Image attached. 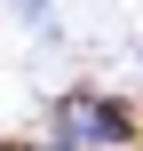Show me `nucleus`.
I'll return each instance as SVG.
<instances>
[{
    "label": "nucleus",
    "instance_id": "1",
    "mask_svg": "<svg viewBox=\"0 0 143 151\" xmlns=\"http://www.w3.org/2000/svg\"><path fill=\"white\" fill-rule=\"evenodd\" d=\"M135 143V104L103 88H64L48 104V151H127Z\"/></svg>",
    "mask_w": 143,
    "mask_h": 151
},
{
    "label": "nucleus",
    "instance_id": "2",
    "mask_svg": "<svg viewBox=\"0 0 143 151\" xmlns=\"http://www.w3.org/2000/svg\"><path fill=\"white\" fill-rule=\"evenodd\" d=\"M24 16H32V32H56V16H48V0H24Z\"/></svg>",
    "mask_w": 143,
    "mask_h": 151
}]
</instances>
